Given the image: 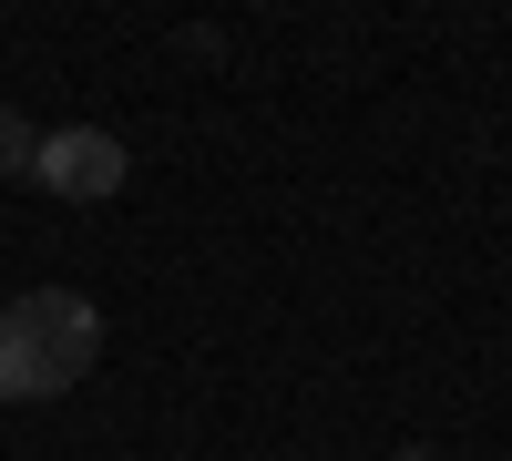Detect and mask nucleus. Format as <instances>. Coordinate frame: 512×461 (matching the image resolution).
Instances as JSON below:
<instances>
[{"instance_id": "nucleus-1", "label": "nucleus", "mask_w": 512, "mask_h": 461, "mask_svg": "<svg viewBox=\"0 0 512 461\" xmlns=\"http://www.w3.org/2000/svg\"><path fill=\"white\" fill-rule=\"evenodd\" d=\"M93 359H103V308L82 298V287H21V298L0 308V400L11 410L62 400Z\"/></svg>"}, {"instance_id": "nucleus-2", "label": "nucleus", "mask_w": 512, "mask_h": 461, "mask_svg": "<svg viewBox=\"0 0 512 461\" xmlns=\"http://www.w3.org/2000/svg\"><path fill=\"white\" fill-rule=\"evenodd\" d=\"M31 185L62 195V205H103L134 185V154H123V134H103V123H62V134H41L31 154Z\"/></svg>"}, {"instance_id": "nucleus-3", "label": "nucleus", "mask_w": 512, "mask_h": 461, "mask_svg": "<svg viewBox=\"0 0 512 461\" xmlns=\"http://www.w3.org/2000/svg\"><path fill=\"white\" fill-rule=\"evenodd\" d=\"M31 154H41V123L0 103V175H21V185H31Z\"/></svg>"}, {"instance_id": "nucleus-4", "label": "nucleus", "mask_w": 512, "mask_h": 461, "mask_svg": "<svg viewBox=\"0 0 512 461\" xmlns=\"http://www.w3.org/2000/svg\"><path fill=\"white\" fill-rule=\"evenodd\" d=\"M390 461H431V451H420V441H400V451H390Z\"/></svg>"}]
</instances>
